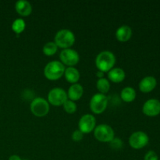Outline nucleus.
<instances>
[{
	"label": "nucleus",
	"mask_w": 160,
	"mask_h": 160,
	"mask_svg": "<svg viewBox=\"0 0 160 160\" xmlns=\"http://www.w3.org/2000/svg\"><path fill=\"white\" fill-rule=\"evenodd\" d=\"M116 57L112 52L109 51L101 52L95 59V65L98 70L106 73L112 70L115 65Z\"/></svg>",
	"instance_id": "1"
},
{
	"label": "nucleus",
	"mask_w": 160,
	"mask_h": 160,
	"mask_svg": "<svg viewBox=\"0 0 160 160\" xmlns=\"http://www.w3.org/2000/svg\"><path fill=\"white\" fill-rule=\"evenodd\" d=\"M65 67L61 62L53 60L48 62L44 69V74L45 78L51 81L58 80L64 74Z\"/></svg>",
	"instance_id": "2"
},
{
	"label": "nucleus",
	"mask_w": 160,
	"mask_h": 160,
	"mask_svg": "<svg viewBox=\"0 0 160 160\" xmlns=\"http://www.w3.org/2000/svg\"><path fill=\"white\" fill-rule=\"evenodd\" d=\"M55 43L58 47L66 49L70 48L75 42V35L70 30L62 29L55 35Z\"/></svg>",
	"instance_id": "3"
},
{
	"label": "nucleus",
	"mask_w": 160,
	"mask_h": 160,
	"mask_svg": "<svg viewBox=\"0 0 160 160\" xmlns=\"http://www.w3.org/2000/svg\"><path fill=\"white\" fill-rule=\"evenodd\" d=\"M109 99L104 94L97 93L92 97L90 101V109L94 113L101 114L107 108Z\"/></svg>",
	"instance_id": "4"
},
{
	"label": "nucleus",
	"mask_w": 160,
	"mask_h": 160,
	"mask_svg": "<svg viewBox=\"0 0 160 160\" xmlns=\"http://www.w3.org/2000/svg\"><path fill=\"white\" fill-rule=\"evenodd\" d=\"M49 104L45 98L38 97L32 100L31 103V112L38 117H45L49 112Z\"/></svg>",
	"instance_id": "5"
},
{
	"label": "nucleus",
	"mask_w": 160,
	"mask_h": 160,
	"mask_svg": "<svg viewBox=\"0 0 160 160\" xmlns=\"http://www.w3.org/2000/svg\"><path fill=\"white\" fill-rule=\"evenodd\" d=\"M113 129L107 124H99L94 130L95 138L102 142H110L114 138Z\"/></svg>",
	"instance_id": "6"
},
{
	"label": "nucleus",
	"mask_w": 160,
	"mask_h": 160,
	"mask_svg": "<svg viewBox=\"0 0 160 160\" xmlns=\"http://www.w3.org/2000/svg\"><path fill=\"white\" fill-rule=\"evenodd\" d=\"M48 100L52 106H62L67 100V94L61 88H55L48 92Z\"/></svg>",
	"instance_id": "7"
},
{
	"label": "nucleus",
	"mask_w": 160,
	"mask_h": 160,
	"mask_svg": "<svg viewBox=\"0 0 160 160\" xmlns=\"http://www.w3.org/2000/svg\"><path fill=\"white\" fill-rule=\"evenodd\" d=\"M148 136L143 131H136L129 138V144L134 149H141L148 143Z\"/></svg>",
	"instance_id": "8"
},
{
	"label": "nucleus",
	"mask_w": 160,
	"mask_h": 160,
	"mask_svg": "<svg viewBox=\"0 0 160 160\" xmlns=\"http://www.w3.org/2000/svg\"><path fill=\"white\" fill-rule=\"evenodd\" d=\"M61 62L63 65L73 67L79 62L80 56L77 51L72 48H66L61 52L59 55Z\"/></svg>",
	"instance_id": "9"
},
{
	"label": "nucleus",
	"mask_w": 160,
	"mask_h": 160,
	"mask_svg": "<svg viewBox=\"0 0 160 160\" xmlns=\"http://www.w3.org/2000/svg\"><path fill=\"white\" fill-rule=\"evenodd\" d=\"M96 125V120L92 114H85L79 120L78 128L83 134H89L94 131Z\"/></svg>",
	"instance_id": "10"
},
{
	"label": "nucleus",
	"mask_w": 160,
	"mask_h": 160,
	"mask_svg": "<svg viewBox=\"0 0 160 160\" xmlns=\"http://www.w3.org/2000/svg\"><path fill=\"white\" fill-rule=\"evenodd\" d=\"M144 114L148 117H156L160 113V102L156 98L146 101L142 107Z\"/></svg>",
	"instance_id": "11"
},
{
	"label": "nucleus",
	"mask_w": 160,
	"mask_h": 160,
	"mask_svg": "<svg viewBox=\"0 0 160 160\" xmlns=\"http://www.w3.org/2000/svg\"><path fill=\"white\" fill-rule=\"evenodd\" d=\"M157 81L154 77L148 76L144 78L139 83V89L143 93H148L155 89Z\"/></svg>",
	"instance_id": "12"
},
{
	"label": "nucleus",
	"mask_w": 160,
	"mask_h": 160,
	"mask_svg": "<svg viewBox=\"0 0 160 160\" xmlns=\"http://www.w3.org/2000/svg\"><path fill=\"white\" fill-rule=\"evenodd\" d=\"M15 9L17 13L23 17L29 16L32 12V6L29 2L26 0H19L16 2Z\"/></svg>",
	"instance_id": "13"
},
{
	"label": "nucleus",
	"mask_w": 160,
	"mask_h": 160,
	"mask_svg": "<svg viewBox=\"0 0 160 160\" xmlns=\"http://www.w3.org/2000/svg\"><path fill=\"white\" fill-rule=\"evenodd\" d=\"M132 36V30L129 26L122 25L116 31V38L120 42H128Z\"/></svg>",
	"instance_id": "14"
},
{
	"label": "nucleus",
	"mask_w": 160,
	"mask_h": 160,
	"mask_svg": "<svg viewBox=\"0 0 160 160\" xmlns=\"http://www.w3.org/2000/svg\"><path fill=\"white\" fill-rule=\"evenodd\" d=\"M84 93V89H83L82 85L79 84H73L70 87L67 93V96L69 97L70 100L72 101H77L81 98Z\"/></svg>",
	"instance_id": "15"
},
{
	"label": "nucleus",
	"mask_w": 160,
	"mask_h": 160,
	"mask_svg": "<svg viewBox=\"0 0 160 160\" xmlns=\"http://www.w3.org/2000/svg\"><path fill=\"white\" fill-rule=\"evenodd\" d=\"M125 72L123 69L120 68V67H116V68H112L110 70L108 73V78L111 81L114 83H120L124 80Z\"/></svg>",
	"instance_id": "16"
},
{
	"label": "nucleus",
	"mask_w": 160,
	"mask_h": 160,
	"mask_svg": "<svg viewBox=\"0 0 160 160\" xmlns=\"http://www.w3.org/2000/svg\"><path fill=\"white\" fill-rule=\"evenodd\" d=\"M64 76H65L66 80L72 84H76L80 79L79 71L78 70V69L73 67H69L66 68Z\"/></svg>",
	"instance_id": "17"
},
{
	"label": "nucleus",
	"mask_w": 160,
	"mask_h": 160,
	"mask_svg": "<svg viewBox=\"0 0 160 160\" xmlns=\"http://www.w3.org/2000/svg\"><path fill=\"white\" fill-rule=\"evenodd\" d=\"M120 97L123 102H131L136 98V92L133 88L126 87L120 92Z\"/></svg>",
	"instance_id": "18"
},
{
	"label": "nucleus",
	"mask_w": 160,
	"mask_h": 160,
	"mask_svg": "<svg viewBox=\"0 0 160 160\" xmlns=\"http://www.w3.org/2000/svg\"><path fill=\"white\" fill-rule=\"evenodd\" d=\"M96 87L100 93L105 95L109 92V88H110V84L106 78H99L96 83Z\"/></svg>",
	"instance_id": "19"
},
{
	"label": "nucleus",
	"mask_w": 160,
	"mask_h": 160,
	"mask_svg": "<svg viewBox=\"0 0 160 160\" xmlns=\"http://www.w3.org/2000/svg\"><path fill=\"white\" fill-rule=\"evenodd\" d=\"M26 27V23L23 19H16L12 23V29L17 34H20L23 32Z\"/></svg>",
	"instance_id": "20"
},
{
	"label": "nucleus",
	"mask_w": 160,
	"mask_h": 160,
	"mask_svg": "<svg viewBox=\"0 0 160 160\" xmlns=\"http://www.w3.org/2000/svg\"><path fill=\"white\" fill-rule=\"evenodd\" d=\"M57 50L58 46L56 45V44L53 42H47V43L43 46V48H42V51H43L44 54L48 56L54 55L55 53L57 52Z\"/></svg>",
	"instance_id": "21"
},
{
	"label": "nucleus",
	"mask_w": 160,
	"mask_h": 160,
	"mask_svg": "<svg viewBox=\"0 0 160 160\" xmlns=\"http://www.w3.org/2000/svg\"><path fill=\"white\" fill-rule=\"evenodd\" d=\"M62 106H63L64 110H65L67 113H74L77 111V104L74 102L72 101V100L67 99Z\"/></svg>",
	"instance_id": "22"
},
{
	"label": "nucleus",
	"mask_w": 160,
	"mask_h": 160,
	"mask_svg": "<svg viewBox=\"0 0 160 160\" xmlns=\"http://www.w3.org/2000/svg\"><path fill=\"white\" fill-rule=\"evenodd\" d=\"M110 146L114 149H120L123 146V142L120 138H114L110 142Z\"/></svg>",
	"instance_id": "23"
},
{
	"label": "nucleus",
	"mask_w": 160,
	"mask_h": 160,
	"mask_svg": "<svg viewBox=\"0 0 160 160\" xmlns=\"http://www.w3.org/2000/svg\"><path fill=\"white\" fill-rule=\"evenodd\" d=\"M83 138H84V134L80 130H76L72 134V139L75 142H79V141L82 140Z\"/></svg>",
	"instance_id": "24"
},
{
	"label": "nucleus",
	"mask_w": 160,
	"mask_h": 160,
	"mask_svg": "<svg viewBox=\"0 0 160 160\" xmlns=\"http://www.w3.org/2000/svg\"><path fill=\"white\" fill-rule=\"evenodd\" d=\"M144 160H159V157H158V155L155 152L148 151L145 154Z\"/></svg>",
	"instance_id": "25"
},
{
	"label": "nucleus",
	"mask_w": 160,
	"mask_h": 160,
	"mask_svg": "<svg viewBox=\"0 0 160 160\" xmlns=\"http://www.w3.org/2000/svg\"><path fill=\"white\" fill-rule=\"evenodd\" d=\"M9 160H22L20 159V157L19 156H17V155H12V156H11L9 158Z\"/></svg>",
	"instance_id": "26"
},
{
	"label": "nucleus",
	"mask_w": 160,
	"mask_h": 160,
	"mask_svg": "<svg viewBox=\"0 0 160 160\" xmlns=\"http://www.w3.org/2000/svg\"><path fill=\"white\" fill-rule=\"evenodd\" d=\"M96 74H97V77H98V78H102L103 75H104V73H103V72H102V71H100V70H98V71L97 72Z\"/></svg>",
	"instance_id": "27"
},
{
	"label": "nucleus",
	"mask_w": 160,
	"mask_h": 160,
	"mask_svg": "<svg viewBox=\"0 0 160 160\" xmlns=\"http://www.w3.org/2000/svg\"><path fill=\"white\" fill-rule=\"evenodd\" d=\"M23 160H28V159H23Z\"/></svg>",
	"instance_id": "28"
}]
</instances>
